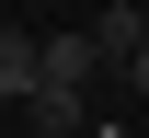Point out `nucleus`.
<instances>
[{"mask_svg":"<svg viewBox=\"0 0 149 138\" xmlns=\"http://www.w3.org/2000/svg\"><path fill=\"white\" fill-rule=\"evenodd\" d=\"M92 35H35V92H92Z\"/></svg>","mask_w":149,"mask_h":138,"instance_id":"nucleus-1","label":"nucleus"},{"mask_svg":"<svg viewBox=\"0 0 149 138\" xmlns=\"http://www.w3.org/2000/svg\"><path fill=\"white\" fill-rule=\"evenodd\" d=\"M138 46H149V12H126V0H115V12H92V58H103V69H126Z\"/></svg>","mask_w":149,"mask_h":138,"instance_id":"nucleus-2","label":"nucleus"},{"mask_svg":"<svg viewBox=\"0 0 149 138\" xmlns=\"http://www.w3.org/2000/svg\"><path fill=\"white\" fill-rule=\"evenodd\" d=\"M23 127H35V138H92V92H35Z\"/></svg>","mask_w":149,"mask_h":138,"instance_id":"nucleus-3","label":"nucleus"},{"mask_svg":"<svg viewBox=\"0 0 149 138\" xmlns=\"http://www.w3.org/2000/svg\"><path fill=\"white\" fill-rule=\"evenodd\" d=\"M0 104H35V35L0 23Z\"/></svg>","mask_w":149,"mask_h":138,"instance_id":"nucleus-4","label":"nucleus"},{"mask_svg":"<svg viewBox=\"0 0 149 138\" xmlns=\"http://www.w3.org/2000/svg\"><path fill=\"white\" fill-rule=\"evenodd\" d=\"M126 92H138V104H149V46H138V58H126Z\"/></svg>","mask_w":149,"mask_h":138,"instance_id":"nucleus-5","label":"nucleus"},{"mask_svg":"<svg viewBox=\"0 0 149 138\" xmlns=\"http://www.w3.org/2000/svg\"><path fill=\"white\" fill-rule=\"evenodd\" d=\"M92 138H115V127H92Z\"/></svg>","mask_w":149,"mask_h":138,"instance_id":"nucleus-6","label":"nucleus"}]
</instances>
